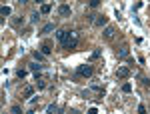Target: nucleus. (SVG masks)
Masks as SVG:
<instances>
[{"instance_id": "obj_15", "label": "nucleus", "mask_w": 150, "mask_h": 114, "mask_svg": "<svg viewBox=\"0 0 150 114\" xmlns=\"http://www.w3.org/2000/svg\"><path fill=\"white\" fill-rule=\"evenodd\" d=\"M38 20H40V12H34V14L30 16V22H32V24H36Z\"/></svg>"}, {"instance_id": "obj_21", "label": "nucleus", "mask_w": 150, "mask_h": 114, "mask_svg": "<svg viewBox=\"0 0 150 114\" xmlns=\"http://www.w3.org/2000/svg\"><path fill=\"white\" fill-rule=\"evenodd\" d=\"M130 90H132V86H130V84H124V86H122V92H126V94H128Z\"/></svg>"}, {"instance_id": "obj_9", "label": "nucleus", "mask_w": 150, "mask_h": 114, "mask_svg": "<svg viewBox=\"0 0 150 114\" xmlns=\"http://www.w3.org/2000/svg\"><path fill=\"white\" fill-rule=\"evenodd\" d=\"M10 12H12V8H10V6H2V8H0V14H2L4 18H6V16H10Z\"/></svg>"}, {"instance_id": "obj_8", "label": "nucleus", "mask_w": 150, "mask_h": 114, "mask_svg": "<svg viewBox=\"0 0 150 114\" xmlns=\"http://www.w3.org/2000/svg\"><path fill=\"white\" fill-rule=\"evenodd\" d=\"M50 10H52V4H42L40 6V14H48Z\"/></svg>"}, {"instance_id": "obj_20", "label": "nucleus", "mask_w": 150, "mask_h": 114, "mask_svg": "<svg viewBox=\"0 0 150 114\" xmlns=\"http://www.w3.org/2000/svg\"><path fill=\"white\" fill-rule=\"evenodd\" d=\"M12 114H22V108L20 106H12Z\"/></svg>"}, {"instance_id": "obj_2", "label": "nucleus", "mask_w": 150, "mask_h": 114, "mask_svg": "<svg viewBox=\"0 0 150 114\" xmlns=\"http://www.w3.org/2000/svg\"><path fill=\"white\" fill-rule=\"evenodd\" d=\"M92 72H94V70H92V66H88V64H82V66L76 68V74L78 76H86V78H88V76H92Z\"/></svg>"}, {"instance_id": "obj_22", "label": "nucleus", "mask_w": 150, "mask_h": 114, "mask_svg": "<svg viewBox=\"0 0 150 114\" xmlns=\"http://www.w3.org/2000/svg\"><path fill=\"white\" fill-rule=\"evenodd\" d=\"M34 58H38V60H42V58H44V54H42V52H38V50H36V52H34Z\"/></svg>"}, {"instance_id": "obj_1", "label": "nucleus", "mask_w": 150, "mask_h": 114, "mask_svg": "<svg viewBox=\"0 0 150 114\" xmlns=\"http://www.w3.org/2000/svg\"><path fill=\"white\" fill-rule=\"evenodd\" d=\"M76 44H78V34L76 32H70V36H68V40L62 44L66 50H72V48H76Z\"/></svg>"}, {"instance_id": "obj_25", "label": "nucleus", "mask_w": 150, "mask_h": 114, "mask_svg": "<svg viewBox=\"0 0 150 114\" xmlns=\"http://www.w3.org/2000/svg\"><path fill=\"white\" fill-rule=\"evenodd\" d=\"M88 114H96V108H90V110H88Z\"/></svg>"}, {"instance_id": "obj_11", "label": "nucleus", "mask_w": 150, "mask_h": 114, "mask_svg": "<svg viewBox=\"0 0 150 114\" xmlns=\"http://www.w3.org/2000/svg\"><path fill=\"white\" fill-rule=\"evenodd\" d=\"M32 94H34V88H32V86H26V88H24V98H30Z\"/></svg>"}, {"instance_id": "obj_14", "label": "nucleus", "mask_w": 150, "mask_h": 114, "mask_svg": "<svg viewBox=\"0 0 150 114\" xmlns=\"http://www.w3.org/2000/svg\"><path fill=\"white\" fill-rule=\"evenodd\" d=\"M128 56V48L124 46V48H120V52H118V58H126Z\"/></svg>"}, {"instance_id": "obj_4", "label": "nucleus", "mask_w": 150, "mask_h": 114, "mask_svg": "<svg viewBox=\"0 0 150 114\" xmlns=\"http://www.w3.org/2000/svg\"><path fill=\"white\" fill-rule=\"evenodd\" d=\"M68 36H70L68 30H58V32H56V40H58L60 44H64V42L68 40Z\"/></svg>"}, {"instance_id": "obj_19", "label": "nucleus", "mask_w": 150, "mask_h": 114, "mask_svg": "<svg viewBox=\"0 0 150 114\" xmlns=\"http://www.w3.org/2000/svg\"><path fill=\"white\" fill-rule=\"evenodd\" d=\"M16 74H18V78H24V76H26V70L20 68V70H16Z\"/></svg>"}, {"instance_id": "obj_3", "label": "nucleus", "mask_w": 150, "mask_h": 114, "mask_svg": "<svg viewBox=\"0 0 150 114\" xmlns=\"http://www.w3.org/2000/svg\"><path fill=\"white\" fill-rule=\"evenodd\" d=\"M130 66H120L118 70H116V78H128L130 76Z\"/></svg>"}, {"instance_id": "obj_23", "label": "nucleus", "mask_w": 150, "mask_h": 114, "mask_svg": "<svg viewBox=\"0 0 150 114\" xmlns=\"http://www.w3.org/2000/svg\"><path fill=\"white\" fill-rule=\"evenodd\" d=\"M138 114H146V108H144V104H140V106H138Z\"/></svg>"}, {"instance_id": "obj_12", "label": "nucleus", "mask_w": 150, "mask_h": 114, "mask_svg": "<svg viewBox=\"0 0 150 114\" xmlns=\"http://www.w3.org/2000/svg\"><path fill=\"white\" fill-rule=\"evenodd\" d=\"M28 66H30V70H32V72H40V70H42V66H40V64H36V62H32V64H28Z\"/></svg>"}, {"instance_id": "obj_13", "label": "nucleus", "mask_w": 150, "mask_h": 114, "mask_svg": "<svg viewBox=\"0 0 150 114\" xmlns=\"http://www.w3.org/2000/svg\"><path fill=\"white\" fill-rule=\"evenodd\" d=\"M36 88H40V90H42V88H46V82H44L42 78H38V76H36Z\"/></svg>"}, {"instance_id": "obj_10", "label": "nucleus", "mask_w": 150, "mask_h": 114, "mask_svg": "<svg viewBox=\"0 0 150 114\" xmlns=\"http://www.w3.org/2000/svg\"><path fill=\"white\" fill-rule=\"evenodd\" d=\"M114 36V28L112 26H106L104 28V38H112Z\"/></svg>"}, {"instance_id": "obj_6", "label": "nucleus", "mask_w": 150, "mask_h": 114, "mask_svg": "<svg viewBox=\"0 0 150 114\" xmlns=\"http://www.w3.org/2000/svg\"><path fill=\"white\" fill-rule=\"evenodd\" d=\"M40 50H42V54H44V56H48V54L52 52V42H48V40H46V42L42 44V48H40Z\"/></svg>"}, {"instance_id": "obj_5", "label": "nucleus", "mask_w": 150, "mask_h": 114, "mask_svg": "<svg viewBox=\"0 0 150 114\" xmlns=\"http://www.w3.org/2000/svg\"><path fill=\"white\" fill-rule=\"evenodd\" d=\"M106 22H108V18H106L104 14H98V16L94 18V26H106Z\"/></svg>"}, {"instance_id": "obj_7", "label": "nucleus", "mask_w": 150, "mask_h": 114, "mask_svg": "<svg viewBox=\"0 0 150 114\" xmlns=\"http://www.w3.org/2000/svg\"><path fill=\"white\" fill-rule=\"evenodd\" d=\"M58 12H60V16H70V6L68 4H62L58 8Z\"/></svg>"}, {"instance_id": "obj_18", "label": "nucleus", "mask_w": 150, "mask_h": 114, "mask_svg": "<svg viewBox=\"0 0 150 114\" xmlns=\"http://www.w3.org/2000/svg\"><path fill=\"white\" fill-rule=\"evenodd\" d=\"M50 30H54V24H46V26L42 28V34H46V32H50Z\"/></svg>"}, {"instance_id": "obj_24", "label": "nucleus", "mask_w": 150, "mask_h": 114, "mask_svg": "<svg viewBox=\"0 0 150 114\" xmlns=\"http://www.w3.org/2000/svg\"><path fill=\"white\" fill-rule=\"evenodd\" d=\"M98 4H100V0H90V6H92V8H96Z\"/></svg>"}, {"instance_id": "obj_16", "label": "nucleus", "mask_w": 150, "mask_h": 114, "mask_svg": "<svg viewBox=\"0 0 150 114\" xmlns=\"http://www.w3.org/2000/svg\"><path fill=\"white\" fill-rule=\"evenodd\" d=\"M90 58H92V60H98V58H100V48H96V50L90 54Z\"/></svg>"}, {"instance_id": "obj_26", "label": "nucleus", "mask_w": 150, "mask_h": 114, "mask_svg": "<svg viewBox=\"0 0 150 114\" xmlns=\"http://www.w3.org/2000/svg\"><path fill=\"white\" fill-rule=\"evenodd\" d=\"M26 114H34V110H28V112H26Z\"/></svg>"}, {"instance_id": "obj_17", "label": "nucleus", "mask_w": 150, "mask_h": 114, "mask_svg": "<svg viewBox=\"0 0 150 114\" xmlns=\"http://www.w3.org/2000/svg\"><path fill=\"white\" fill-rule=\"evenodd\" d=\"M58 112V106H56V104H50V106H48V114H56Z\"/></svg>"}]
</instances>
